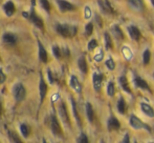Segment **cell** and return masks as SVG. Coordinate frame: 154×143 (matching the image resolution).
I'll list each match as a JSON object with an SVG mask.
<instances>
[{"label":"cell","instance_id":"1","mask_svg":"<svg viewBox=\"0 0 154 143\" xmlns=\"http://www.w3.org/2000/svg\"><path fill=\"white\" fill-rule=\"evenodd\" d=\"M56 31L59 35H61L64 38H72L73 36H75L77 34V27L75 25H71V24H57L56 27Z\"/></svg>","mask_w":154,"mask_h":143},{"label":"cell","instance_id":"2","mask_svg":"<svg viewBox=\"0 0 154 143\" xmlns=\"http://www.w3.org/2000/svg\"><path fill=\"white\" fill-rule=\"evenodd\" d=\"M13 95L17 102H21L25 99L26 96V90L22 83H16L13 87Z\"/></svg>","mask_w":154,"mask_h":143},{"label":"cell","instance_id":"3","mask_svg":"<svg viewBox=\"0 0 154 143\" xmlns=\"http://www.w3.org/2000/svg\"><path fill=\"white\" fill-rule=\"evenodd\" d=\"M130 125H131L133 129H147L148 132H151V129L149 125L145 124L143 121H140V118H137L136 116H134V115H131V117H130Z\"/></svg>","mask_w":154,"mask_h":143},{"label":"cell","instance_id":"4","mask_svg":"<svg viewBox=\"0 0 154 143\" xmlns=\"http://www.w3.org/2000/svg\"><path fill=\"white\" fill-rule=\"evenodd\" d=\"M29 20H31L37 27H39V29H41V30H44V22H43L42 18L39 17L38 15H37V13L35 12V4H32V8L31 12H29Z\"/></svg>","mask_w":154,"mask_h":143},{"label":"cell","instance_id":"5","mask_svg":"<svg viewBox=\"0 0 154 143\" xmlns=\"http://www.w3.org/2000/svg\"><path fill=\"white\" fill-rule=\"evenodd\" d=\"M47 91H48V87H47L46 82L44 81V78H43L42 74H40V81H39V94H40V105L44 102V99L46 97Z\"/></svg>","mask_w":154,"mask_h":143},{"label":"cell","instance_id":"6","mask_svg":"<svg viewBox=\"0 0 154 143\" xmlns=\"http://www.w3.org/2000/svg\"><path fill=\"white\" fill-rule=\"evenodd\" d=\"M51 129L54 133V135H61L62 134V129H61V125H60L59 121H58L57 117L55 115H51Z\"/></svg>","mask_w":154,"mask_h":143},{"label":"cell","instance_id":"7","mask_svg":"<svg viewBox=\"0 0 154 143\" xmlns=\"http://www.w3.org/2000/svg\"><path fill=\"white\" fill-rule=\"evenodd\" d=\"M57 3L62 13L75 10V6L72 3H70L69 1H66V0H57Z\"/></svg>","mask_w":154,"mask_h":143},{"label":"cell","instance_id":"8","mask_svg":"<svg viewBox=\"0 0 154 143\" xmlns=\"http://www.w3.org/2000/svg\"><path fill=\"white\" fill-rule=\"evenodd\" d=\"M102 81H103V74L94 73L92 76V84L95 92H100L102 86Z\"/></svg>","mask_w":154,"mask_h":143},{"label":"cell","instance_id":"9","mask_svg":"<svg viewBox=\"0 0 154 143\" xmlns=\"http://www.w3.org/2000/svg\"><path fill=\"white\" fill-rule=\"evenodd\" d=\"M2 8H3V11H4V14H5L8 17L13 16V15L15 14V12H16V8H15V4L12 0L6 1L5 3L3 4Z\"/></svg>","mask_w":154,"mask_h":143},{"label":"cell","instance_id":"10","mask_svg":"<svg viewBox=\"0 0 154 143\" xmlns=\"http://www.w3.org/2000/svg\"><path fill=\"white\" fill-rule=\"evenodd\" d=\"M2 41H3L4 44L8 45H15L17 43V36L13 33H4L3 36H2Z\"/></svg>","mask_w":154,"mask_h":143},{"label":"cell","instance_id":"11","mask_svg":"<svg viewBox=\"0 0 154 143\" xmlns=\"http://www.w3.org/2000/svg\"><path fill=\"white\" fill-rule=\"evenodd\" d=\"M38 49H39V52H38L39 60H40L42 63H47L48 55H47L46 49H44V46H43V44L40 42V41H38Z\"/></svg>","mask_w":154,"mask_h":143},{"label":"cell","instance_id":"12","mask_svg":"<svg viewBox=\"0 0 154 143\" xmlns=\"http://www.w3.org/2000/svg\"><path fill=\"white\" fill-rule=\"evenodd\" d=\"M127 30H128V33H129V36L131 37L132 40H138L142 37L140 30L135 25H130V27H127Z\"/></svg>","mask_w":154,"mask_h":143},{"label":"cell","instance_id":"13","mask_svg":"<svg viewBox=\"0 0 154 143\" xmlns=\"http://www.w3.org/2000/svg\"><path fill=\"white\" fill-rule=\"evenodd\" d=\"M59 114L61 116L62 120L64 123H66L67 125H70V121H69V117L67 114V108L65 106V104L63 102H61V104L59 105Z\"/></svg>","mask_w":154,"mask_h":143},{"label":"cell","instance_id":"14","mask_svg":"<svg viewBox=\"0 0 154 143\" xmlns=\"http://www.w3.org/2000/svg\"><path fill=\"white\" fill-rule=\"evenodd\" d=\"M107 126L109 131H116L121 127L120 124V121L116 118V117L111 116L109 119H108V123H107Z\"/></svg>","mask_w":154,"mask_h":143},{"label":"cell","instance_id":"15","mask_svg":"<svg viewBox=\"0 0 154 143\" xmlns=\"http://www.w3.org/2000/svg\"><path fill=\"white\" fill-rule=\"evenodd\" d=\"M134 84L136 85V87L142 88V90H146V91H148V92H151L150 87H149V84L147 83L144 79L138 77V76H136V77L134 78Z\"/></svg>","mask_w":154,"mask_h":143},{"label":"cell","instance_id":"16","mask_svg":"<svg viewBox=\"0 0 154 143\" xmlns=\"http://www.w3.org/2000/svg\"><path fill=\"white\" fill-rule=\"evenodd\" d=\"M69 84H70V86L77 93H81L82 86H81V84H80V82H79V80H78V78L75 77V75H72L70 77V81H69Z\"/></svg>","mask_w":154,"mask_h":143},{"label":"cell","instance_id":"17","mask_svg":"<svg viewBox=\"0 0 154 143\" xmlns=\"http://www.w3.org/2000/svg\"><path fill=\"white\" fill-rule=\"evenodd\" d=\"M78 66H79L80 71L83 74H87L88 68H87V62H86V58L85 56H81L78 60Z\"/></svg>","mask_w":154,"mask_h":143},{"label":"cell","instance_id":"18","mask_svg":"<svg viewBox=\"0 0 154 143\" xmlns=\"http://www.w3.org/2000/svg\"><path fill=\"white\" fill-rule=\"evenodd\" d=\"M99 5H100V8H101V10L103 11L104 13H106V14L113 13L112 12L111 5H110V3L107 1V0H105V1H103V0H99Z\"/></svg>","mask_w":154,"mask_h":143},{"label":"cell","instance_id":"19","mask_svg":"<svg viewBox=\"0 0 154 143\" xmlns=\"http://www.w3.org/2000/svg\"><path fill=\"white\" fill-rule=\"evenodd\" d=\"M140 108H142L143 113H144L145 115H147L148 117H151V118L154 117V110L148 104V103H145V102L140 103Z\"/></svg>","mask_w":154,"mask_h":143},{"label":"cell","instance_id":"20","mask_svg":"<svg viewBox=\"0 0 154 143\" xmlns=\"http://www.w3.org/2000/svg\"><path fill=\"white\" fill-rule=\"evenodd\" d=\"M130 6L136 11L144 10V1L143 0H128Z\"/></svg>","mask_w":154,"mask_h":143},{"label":"cell","instance_id":"21","mask_svg":"<svg viewBox=\"0 0 154 143\" xmlns=\"http://www.w3.org/2000/svg\"><path fill=\"white\" fill-rule=\"evenodd\" d=\"M119 83H120L121 87H122L126 93H128V94H131V90H130L129 84H128V80H127V78H126L125 76H122V77L119 78Z\"/></svg>","mask_w":154,"mask_h":143},{"label":"cell","instance_id":"22","mask_svg":"<svg viewBox=\"0 0 154 143\" xmlns=\"http://www.w3.org/2000/svg\"><path fill=\"white\" fill-rule=\"evenodd\" d=\"M86 115H87V118L89 120V122H93V119H94V112H93V108L91 103H86Z\"/></svg>","mask_w":154,"mask_h":143},{"label":"cell","instance_id":"23","mask_svg":"<svg viewBox=\"0 0 154 143\" xmlns=\"http://www.w3.org/2000/svg\"><path fill=\"white\" fill-rule=\"evenodd\" d=\"M20 132L23 138H29V136L31 135V127L25 123H23V124L20 125Z\"/></svg>","mask_w":154,"mask_h":143},{"label":"cell","instance_id":"24","mask_svg":"<svg viewBox=\"0 0 154 143\" xmlns=\"http://www.w3.org/2000/svg\"><path fill=\"white\" fill-rule=\"evenodd\" d=\"M118 110L121 115H124L126 112V101L123 97H121L118 101Z\"/></svg>","mask_w":154,"mask_h":143},{"label":"cell","instance_id":"25","mask_svg":"<svg viewBox=\"0 0 154 143\" xmlns=\"http://www.w3.org/2000/svg\"><path fill=\"white\" fill-rule=\"evenodd\" d=\"M71 106H72V112H73V115H75V118L77 120L78 124L81 125V120H80V117H79V114H78V110H77V105H75V102L72 98H71Z\"/></svg>","mask_w":154,"mask_h":143},{"label":"cell","instance_id":"26","mask_svg":"<svg viewBox=\"0 0 154 143\" xmlns=\"http://www.w3.org/2000/svg\"><path fill=\"white\" fill-rule=\"evenodd\" d=\"M150 59H151V53L149 49H145L144 53H143V62H144L145 65L150 62Z\"/></svg>","mask_w":154,"mask_h":143},{"label":"cell","instance_id":"27","mask_svg":"<svg viewBox=\"0 0 154 143\" xmlns=\"http://www.w3.org/2000/svg\"><path fill=\"white\" fill-rule=\"evenodd\" d=\"M8 138H10V140L12 142H15V143H21L22 142L21 141V139H19L18 135L12 131H8Z\"/></svg>","mask_w":154,"mask_h":143},{"label":"cell","instance_id":"28","mask_svg":"<svg viewBox=\"0 0 154 143\" xmlns=\"http://www.w3.org/2000/svg\"><path fill=\"white\" fill-rule=\"evenodd\" d=\"M53 53H54V56H55L57 59H60V58H61L62 52H61V49H60L58 44H55L53 46Z\"/></svg>","mask_w":154,"mask_h":143},{"label":"cell","instance_id":"29","mask_svg":"<svg viewBox=\"0 0 154 143\" xmlns=\"http://www.w3.org/2000/svg\"><path fill=\"white\" fill-rule=\"evenodd\" d=\"M40 1V4H41V6L43 8V10L44 11H46L47 13H49L51 12V4H49V1L48 0H39Z\"/></svg>","mask_w":154,"mask_h":143},{"label":"cell","instance_id":"30","mask_svg":"<svg viewBox=\"0 0 154 143\" xmlns=\"http://www.w3.org/2000/svg\"><path fill=\"white\" fill-rule=\"evenodd\" d=\"M112 31H113V34H114V36L116 37L118 39H123L124 38V35H123V33H122V31L120 30V27H118V25H114L113 27H112Z\"/></svg>","mask_w":154,"mask_h":143},{"label":"cell","instance_id":"31","mask_svg":"<svg viewBox=\"0 0 154 143\" xmlns=\"http://www.w3.org/2000/svg\"><path fill=\"white\" fill-rule=\"evenodd\" d=\"M105 45L107 49H112V40H111V37H110L108 33H105Z\"/></svg>","mask_w":154,"mask_h":143},{"label":"cell","instance_id":"32","mask_svg":"<svg viewBox=\"0 0 154 143\" xmlns=\"http://www.w3.org/2000/svg\"><path fill=\"white\" fill-rule=\"evenodd\" d=\"M114 84H113V82H109L108 83V85H107V94H108V96H110V97H112L114 95Z\"/></svg>","mask_w":154,"mask_h":143},{"label":"cell","instance_id":"33","mask_svg":"<svg viewBox=\"0 0 154 143\" xmlns=\"http://www.w3.org/2000/svg\"><path fill=\"white\" fill-rule=\"evenodd\" d=\"M105 64H106V66H107V68H109L110 71H113L114 68H116V63H114V61L111 59V58H109V59L106 60Z\"/></svg>","mask_w":154,"mask_h":143},{"label":"cell","instance_id":"34","mask_svg":"<svg viewBox=\"0 0 154 143\" xmlns=\"http://www.w3.org/2000/svg\"><path fill=\"white\" fill-rule=\"evenodd\" d=\"M93 32V24L91 22H89L87 25L85 27V35L86 36H90Z\"/></svg>","mask_w":154,"mask_h":143},{"label":"cell","instance_id":"35","mask_svg":"<svg viewBox=\"0 0 154 143\" xmlns=\"http://www.w3.org/2000/svg\"><path fill=\"white\" fill-rule=\"evenodd\" d=\"M77 141L80 142V143H87L88 142V138H87V136H86L85 134H81V135L79 136V138L77 139Z\"/></svg>","mask_w":154,"mask_h":143},{"label":"cell","instance_id":"36","mask_svg":"<svg viewBox=\"0 0 154 143\" xmlns=\"http://www.w3.org/2000/svg\"><path fill=\"white\" fill-rule=\"evenodd\" d=\"M97 46V40H94V39L90 40L89 43H88V49H89V51H92V49H94Z\"/></svg>","mask_w":154,"mask_h":143},{"label":"cell","instance_id":"37","mask_svg":"<svg viewBox=\"0 0 154 143\" xmlns=\"http://www.w3.org/2000/svg\"><path fill=\"white\" fill-rule=\"evenodd\" d=\"M6 80V76L5 74L3 73V71H2V68H0V84L4 83V81Z\"/></svg>","mask_w":154,"mask_h":143},{"label":"cell","instance_id":"38","mask_svg":"<svg viewBox=\"0 0 154 143\" xmlns=\"http://www.w3.org/2000/svg\"><path fill=\"white\" fill-rule=\"evenodd\" d=\"M47 78H48V80H49L51 83H54V77H53V75H51V70H47Z\"/></svg>","mask_w":154,"mask_h":143},{"label":"cell","instance_id":"39","mask_svg":"<svg viewBox=\"0 0 154 143\" xmlns=\"http://www.w3.org/2000/svg\"><path fill=\"white\" fill-rule=\"evenodd\" d=\"M90 15H91V11H90V8H88V6H86L85 8V17L86 18H89Z\"/></svg>","mask_w":154,"mask_h":143},{"label":"cell","instance_id":"40","mask_svg":"<svg viewBox=\"0 0 154 143\" xmlns=\"http://www.w3.org/2000/svg\"><path fill=\"white\" fill-rule=\"evenodd\" d=\"M123 142H124V143H126V142H129V135H128V134L125 136V139L123 140Z\"/></svg>","mask_w":154,"mask_h":143},{"label":"cell","instance_id":"41","mask_svg":"<svg viewBox=\"0 0 154 143\" xmlns=\"http://www.w3.org/2000/svg\"><path fill=\"white\" fill-rule=\"evenodd\" d=\"M1 113H2V105H1V102H0V116H1Z\"/></svg>","mask_w":154,"mask_h":143},{"label":"cell","instance_id":"42","mask_svg":"<svg viewBox=\"0 0 154 143\" xmlns=\"http://www.w3.org/2000/svg\"><path fill=\"white\" fill-rule=\"evenodd\" d=\"M151 2H152V4H153V6H154V0H151Z\"/></svg>","mask_w":154,"mask_h":143},{"label":"cell","instance_id":"43","mask_svg":"<svg viewBox=\"0 0 154 143\" xmlns=\"http://www.w3.org/2000/svg\"><path fill=\"white\" fill-rule=\"evenodd\" d=\"M153 77H154V74H153Z\"/></svg>","mask_w":154,"mask_h":143}]
</instances>
